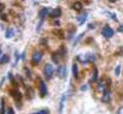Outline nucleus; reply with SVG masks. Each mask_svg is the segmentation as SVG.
Listing matches in <instances>:
<instances>
[{"instance_id":"obj_1","label":"nucleus","mask_w":123,"mask_h":114,"mask_svg":"<svg viewBox=\"0 0 123 114\" xmlns=\"http://www.w3.org/2000/svg\"><path fill=\"white\" fill-rule=\"evenodd\" d=\"M77 60L86 65L88 63H94L95 61V55L94 54H80L77 56Z\"/></svg>"},{"instance_id":"obj_2","label":"nucleus","mask_w":123,"mask_h":114,"mask_svg":"<svg viewBox=\"0 0 123 114\" xmlns=\"http://www.w3.org/2000/svg\"><path fill=\"white\" fill-rule=\"evenodd\" d=\"M43 73H45L46 79H51L52 76H53V73H54V67H53V65L46 64V66H45V69H43Z\"/></svg>"},{"instance_id":"obj_3","label":"nucleus","mask_w":123,"mask_h":114,"mask_svg":"<svg viewBox=\"0 0 123 114\" xmlns=\"http://www.w3.org/2000/svg\"><path fill=\"white\" fill-rule=\"evenodd\" d=\"M39 81V90H40V96L41 97H45L47 95V87H46V83L42 81V79H37Z\"/></svg>"},{"instance_id":"obj_4","label":"nucleus","mask_w":123,"mask_h":114,"mask_svg":"<svg viewBox=\"0 0 123 114\" xmlns=\"http://www.w3.org/2000/svg\"><path fill=\"white\" fill-rule=\"evenodd\" d=\"M113 34H115V31H113V29H112V28H110L109 25L104 27V29H103V36H104V37L110 38V37H112V36H113Z\"/></svg>"},{"instance_id":"obj_5","label":"nucleus","mask_w":123,"mask_h":114,"mask_svg":"<svg viewBox=\"0 0 123 114\" xmlns=\"http://www.w3.org/2000/svg\"><path fill=\"white\" fill-rule=\"evenodd\" d=\"M42 59V53L41 52H35L33 54V64H39Z\"/></svg>"},{"instance_id":"obj_6","label":"nucleus","mask_w":123,"mask_h":114,"mask_svg":"<svg viewBox=\"0 0 123 114\" xmlns=\"http://www.w3.org/2000/svg\"><path fill=\"white\" fill-rule=\"evenodd\" d=\"M57 72H58V75H59L60 78H65V77H67V67H65L64 65L59 66L58 70H57Z\"/></svg>"},{"instance_id":"obj_7","label":"nucleus","mask_w":123,"mask_h":114,"mask_svg":"<svg viewBox=\"0 0 123 114\" xmlns=\"http://www.w3.org/2000/svg\"><path fill=\"white\" fill-rule=\"evenodd\" d=\"M49 12H51V10H49L48 7H43V9H42V10L39 12V17H40V19L42 21V19H43V18H45V17H46V16H47Z\"/></svg>"},{"instance_id":"obj_8","label":"nucleus","mask_w":123,"mask_h":114,"mask_svg":"<svg viewBox=\"0 0 123 114\" xmlns=\"http://www.w3.org/2000/svg\"><path fill=\"white\" fill-rule=\"evenodd\" d=\"M49 13H51V17H53V18H58V17H60V15H62V10H60L59 7H55V9L52 10Z\"/></svg>"},{"instance_id":"obj_9","label":"nucleus","mask_w":123,"mask_h":114,"mask_svg":"<svg viewBox=\"0 0 123 114\" xmlns=\"http://www.w3.org/2000/svg\"><path fill=\"white\" fill-rule=\"evenodd\" d=\"M101 100H103V102H110V100H111V92H110V90H105L104 91V95H103Z\"/></svg>"},{"instance_id":"obj_10","label":"nucleus","mask_w":123,"mask_h":114,"mask_svg":"<svg viewBox=\"0 0 123 114\" xmlns=\"http://www.w3.org/2000/svg\"><path fill=\"white\" fill-rule=\"evenodd\" d=\"M86 19H87V13H82V15H80V16L77 17V21H79V23H80L81 25L86 22Z\"/></svg>"},{"instance_id":"obj_11","label":"nucleus","mask_w":123,"mask_h":114,"mask_svg":"<svg viewBox=\"0 0 123 114\" xmlns=\"http://www.w3.org/2000/svg\"><path fill=\"white\" fill-rule=\"evenodd\" d=\"M11 95H12L16 100H18V101L22 98V95H21V92H19L18 90H11Z\"/></svg>"},{"instance_id":"obj_12","label":"nucleus","mask_w":123,"mask_h":114,"mask_svg":"<svg viewBox=\"0 0 123 114\" xmlns=\"http://www.w3.org/2000/svg\"><path fill=\"white\" fill-rule=\"evenodd\" d=\"M9 60H10V58H9L7 54H1V55H0V64H5Z\"/></svg>"},{"instance_id":"obj_13","label":"nucleus","mask_w":123,"mask_h":114,"mask_svg":"<svg viewBox=\"0 0 123 114\" xmlns=\"http://www.w3.org/2000/svg\"><path fill=\"white\" fill-rule=\"evenodd\" d=\"M0 114H5V98L3 97L1 100H0Z\"/></svg>"},{"instance_id":"obj_14","label":"nucleus","mask_w":123,"mask_h":114,"mask_svg":"<svg viewBox=\"0 0 123 114\" xmlns=\"http://www.w3.org/2000/svg\"><path fill=\"white\" fill-rule=\"evenodd\" d=\"M13 36H15V30L11 29V28L7 29V30H6V36H5V37H6V38H11V37H13Z\"/></svg>"},{"instance_id":"obj_15","label":"nucleus","mask_w":123,"mask_h":114,"mask_svg":"<svg viewBox=\"0 0 123 114\" xmlns=\"http://www.w3.org/2000/svg\"><path fill=\"white\" fill-rule=\"evenodd\" d=\"M98 90L101 91V92H104V91L106 90V84H105V82H99V84H98Z\"/></svg>"},{"instance_id":"obj_16","label":"nucleus","mask_w":123,"mask_h":114,"mask_svg":"<svg viewBox=\"0 0 123 114\" xmlns=\"http://www.w3.org/2000/svg\"><path fill=\"white\" fill-rule=\"evenodd\" d=\"M73 9H74V10H76V11H80V10L82 9V4H81L80 1H76V3L73 5Z\"/></svg>"},{"instance_id":"obj_17","label":"nucleus","mask_w":123,"mask_h":114,"mask_svg":"<svg viewBox=\"0 0 123 114\" xmlns=\"http://www.w3.org/2000/svg\"><path fill=\"white\" fill-rule=\"evenodd\" d=\"M73 73H74V77H75V78L79 77V69H77V65H76V64L73 65Z\"/></svg>"},{"instance_id":"obj_18","label":"nucleus","mask_w":123,"mask_h":114,"mask_svg":"<svg viewBox=\"0 0 123 114\" xmlns=\"http://www.w3.org/2000/svg\"><path fill=\"white\" fill-rule=\"evenodd\" d=\"M97 81H98V69H95V70H94V75H93V77H92L91 82H97Z\"/></svg>"},{"instance_id":"obj_19","label":"nucleus","mask_w":123,"mask_h":114,"mask_svg":"<svg viewBox=\"0 0 123 114\" xmlns=\"http://www.w3.org/2000/svg\"><path fill=\"white\" fill-rule=\"evenodd\" d=\"M115 75L116 76H119L121 75V65H117L116 69H115Z\"/></svg>"},{"instance_id":"obj_20","label":"nucleus","mask_w":123,"mask_h":114,"mask_svg":"<svg viewBox=\"0 0 123 114\" xmlns=\"http://www.w3.org/2000/svg\"><path fill=\"white\" fill-rule=\"evenodd\" d=\"M64 100H65V96H63V97H62V100H60V109H59L60 114H62V110H63V104H64Z\"/></svg>"},{"instance_id":"obj_21","label":"nucleus","mask_w":123,"mask_h":114,"mask_svg":"<svg viewBox=\"0 0 123 114\" xmlns=\"http://www.w3.org/2000/svg\"><path fill=\"white\" fill-rule=\"evenodd\" d=\"M33 114H48V110L47 109H41V110H39L36 113H33Z\"/></svg>"},{"instance_id":"obj_22","label":"nucleus","mask_w":123,"mask_h":114,"mask_svg":"<svg viewBox=\"0 0 123 114\" xmlns=\"http://www.w3.org/2000/svg\"><path fill=\"white\" fill-rule=\"evenodd\" d=\"M106 15H109V16H110V17H111V18H112L113 21H117V18H116V15H115V13H110V12H106Z\"/></svg>"},{"instance_id":"obj_23","label":"nucleus","mask_w":123,"mask_h":114,"mask_svg":"<svg viewBox=\"0 0 123 114\" xmlns=\"http://www.w3.org/2000/svg\"><path fill=\"white\" fill-rule=\"evenodd\" d=\"M7 114H15V112H13V109L10 107V108H7Z\"/></svg>"},{"instance_id":"obj_24","label":"nucleus","mask_w":123,"mask_h":114,"mask_svg":"<svg viewBox=\"0 0 123 114\" xmlns=\"http://www.w3.org/2000/svg\"><path fill=\"white\" fill-rule=\"evenodd\" d=\"M117 114H123V107H121V108L118 109V112H117Z\"/></svg>"},{"instance_id":"obj_25","label":"nucleus","mask_w":123,"mask_h":114,"mask_svg":"<svg viewBox=\"0 0 123 114\" xmlns=\"http://www.w3.org/2000/svg\"><path fill=\"white\" fill-rule=\"evenodd\" d=\"M87 88H88L87 85H82V87H81V90H87Z\"/></svg>"},{"instance_id":"obj_26","label":"nucleus","mask_w":123,"mask_h":114,"mask_svg":"<svg viewBox=\"0 0 123 114\" xmlns=\"http://www.w3.org/2000/svg\"><path fill=\"white\" fill-rule=\"evenodd\" d=\"M118 31H123V25H122V27H121V28L118 29Z\"/></svg>"},{"instance_id":"obj_27","label":"nucleus","mask_w":123,"mask_h":114,"mask_svg":"<svg viewBox=\"0 0 123 114\" xmlns=\"http://www.w3.org/2000/svg\"><path fill=\"white\" fill-rule=\"evenodd\" d=\"M0 55H1V49H0Z\"/></svg>"},{"instance_id":"obj_28","label":"nucleus","mask_w":123,"mask_h":114,"mask_svg":"<svg viewBox=\"0 0 123 114\" xmlns=\"http://www.w3.org/2000/svg\"><path fill=\"white\" fill-rule=\"evenodd\" d=\"M122 50H123V49H122Z\"/></svg>"}]
</instances>
